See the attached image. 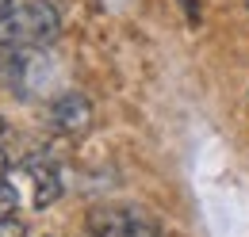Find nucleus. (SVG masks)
Masks as SVG:
<instances>
[{"instance_id": "6e6552de", "label": "nucleus", "mask_w": 249, "mask_h": 237, "mask_svg": "<svg viewBox=\"0 0 249 237\" xmlns=\"http://www.w3.org/2000/svg\"><path fill=\"white\" fill-rule=\"evenodd\" d=\"M8 4H12V0H0V12H4V8H8Z\"/></svg>"}, {"instance_id": "0eeeda50", "label": "nucleus", "mask_w": 249, "mask_h": 237, "mask_svg": "<svg viewBox=\"0 0 249 237\" xmlns=\"http://www.w3.org/2000/svg\"><path fill=\"white\" fill-rule=\"evenodd\" d=\"M4 176H8V161H4V153H0V184H4Z\"/></svg>"}, {"instance_id": "423d86ee", "label": "nucleus", "mask_w": 249, "mask_h": 237, "mask_svg": "<svg viewBox=\"0 0 249 237\" xmlns=\"http://www.w3.org/2000/svg\"><path fill=\"white\" fill-rule=\"evenodd\" d=\"M0 237H27V230H23V222L8 218V222H0Z\"/></svg>"}, {"instance_id": "39448f33", "label": "nucleus", "mask_w": 249, "mask_h": 237, "mask_svg": "<svg viewBox=\"0 0 249 237\" xmlns=\"http://www.w3.org/2000/svg\"><path fill=\"white\" fill-rule=\"evenodd\" d=\"M16 210H19V199H16V191H12L8 184H0V222L16 218Z\"/></svg>"}, {"instance_id": "7ed1b4c3", "label": "nucleus", "mask_w": 249, "mask_h": 237, "mask_svg": "<svg viewBox=\"0 0 249 237\" xmlns=\"http://www.w3.org/2000/svg\"><path fill=\"white\" fill-rule=\"evenodd\" d=\"M89 237H161V226L142 207H100L89 214Z\"/></svg>"}, {"instance_id": "20e7f679", "label": "nucleus", "mask_w": 249, "mask_h": 237, "mask_svg": "<svg viewBox=\"0 0 249 237\" xmlns=\"http://www.w3.org/2000/svg\"><path fill=\"white\" fill-rule=\"evenodd\" d=\"M96 122V111H92V100L85 96V92L77 88H65L54 103H50V126L58 130V134H69V138H81V134H89Z\"/></svg>"}, {"instance_id": "f257e3e1", "label": "nucleus", "mask_w": 249, "mask_h": 237, "mask_svg": "<svg viewBox=\"0 0 249 237\" xmlns=\"http://www.w3.org/2000/svg\"><path fill=\"white\" fill-rule=\"evenodd\" d=\"M62 31L58 8L50 0H12L0 12V46L4 50H35L54 42Z\"/></svg>"}, {"instance_id": "f03ea898", "label": "nucleus", "mask_w": 249, "mask_h": 237, "mask_svg": "<svg viewBox=\"0 0 249 237\" xmlns=\"http://www.w3.org/2000/svg\"><path fill=\"white\" fill-rule=\"evenodd\" d=\"M4 184L16 191L19 207H27V210H46L58 195H62V176H58V169H54L46 157H27V161H19L16 169H8Z\"/></svg>"}, {"instance_id": "1a4fd4ad", "label": "nucleus", "mask_w": 249, "mask_h": 237, "mask_svg": "<svg viewBox=\"0 0 249 237\" xmlns=\"http://www.w3.org/2000/svg\"><path fill=\"white\" fill-rule=\"evenodd\" d=\"M0 134H4V118H0Z\"/></svg>"}]
</instances>
